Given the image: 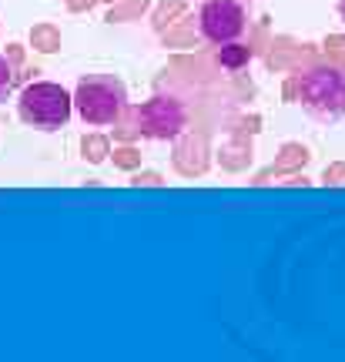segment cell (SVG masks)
<instances>
[{
    "label": "cell",
    "mask_w": 345,
    "mask_h": 362,
    "mask_svg": "<svg viewBox=\"0 0 345 362\" xmlns=\"http://www.w3.org/2000/svg\"><path fill=\"white\" fill-rule=\"evenodd\" d=\"M71 107L74 98L67 94L61 84L54 81H30L21 90V101H17V115L24 124L40 131H57L71 121Z\"/></svg>",
    "instance_id": "6da1fadb"
},
{
    "label": "cell",
    "mask_w": 345,
    "mask_h": 362,
    "mask_svg": "<svg viewBox=\"0 0 345 362\" xmlns=\"http://www.w3.org/2000/svg\"><path fill=\"white\" fill-rule=\"evenodd\" d=\"M308 148L305 144H298V141H288V144H281V151L279 158H275V165H271L269 171H262L252 185H269L271 178H285V175H292V171H302L308 165Z\"/></svg>",
    "instance_id": "52a82bcc"
},
{
    "label": "cell",
    "mask_w": 345,
    "mask_h": 362,
    "mask_svg": "<svg viewBox=\"0 0 345 362\" xmlns=\"http://www.w3.org/2000/svg\"><path fill=\"white\" fill-rule=\"evenodd\" d=\"M74 107L88 124H115L124 107V84L111 74H90L77 84Z\"/></svg>",
    "instance_id": "7a4b0ae2"
},
{
    "label": "cell",
    "mask_w": 345,
    "mask_h": 362,
    "mask_svg": "<svg viewBox=\"0 0 345 362\" xmlns=\"http://www.w3.org/2000/svg\"><path fill=\"white\" fill-rule=\"evenodd\" d=\"M134 121L141 134H148L154 141H168L181 134V128L188 124V115H185V104L175 98H151L134 107Z\"/></svg>",
    "instance_id": "277c9868"
},
{
    "label": "cell",
    "mask_w": 345,
    "mask_h": 362,
    "mask_svg": "<svg viewBox=\"0 0 345 362\" xmlns=\"http://www.w3.org/2000/svg\"><path fill=\"white\" fill-rule=\"evenodd\" d=\"M322 185H345V161H332L322 171Z\"/></svg>",
    "instance_id": "2e32d148"
},
{
    "label": "cell",
    "mask_w": 345,
    "mask_h": 362,
    "mask_svg": "<svg viewBox=\"0 0 345 362\" xmlns=\"http://www.w3.org/2000/svg\"><path fill=\"white\" fill-rule=\"evenodd\" d=\"M175 171L185 175V178H194V175H205L208 171V144L201 134H185L178 144H175Z\"/></svg>",
    "instance_id": "8992f818"
},
{
    "label": "cell",
    "mask_w": 345,
    "mask_h": 362,
    "mask_svg": "<svg viewBox=\"0 0 345 362\" xmlns=\"http://www.w3.org/2000/svg\"><path fill=\"white\" fill-rule=\"evenodd\" d=\"M218 161H221L225 171H245L252 165V144L245 141L242 134H235V141L225 144V148L218 151Z\"/></svg>",
    "instance_id": "ba28073f"
},
{
    "label": "cell",
    "mask_w": 345,
    "mask_h": 362,
    "mask_svg": "<svg viewBox=\"0 0 345 362\" xmlns=\"http://www.w3.org/2000/svg\"><path fill=\"white\" fill-rule=\"evenodd\" d=\"M192 30H181V34H171V30H168L165 34V44H192Z\"/></svg>",
    "instance_id": "ffe728a7"
},
{
    "label": "cell",
    "mask_w": 345,
    "mask_h": 362,
    "mask_svg": "<svg viewBox=\"0 0 345 362\" xmlns=\"http://www.w3.org/2000/svg\"><path fill=\"white\" fill-rule=\"evenodd\" d=\"M151 7V0H117V4H111V11H107V24H124V21H134V17H141V13Z\"/></svg>",
    "instance_id": "30bf717a"
},
{
    "label": "cell",
    "mask_w": 345,
    "mask_h": 362,
    "mask_svg": "<svg viewBox=\"0 0 345 362\" xmlns=\"http://www.w3.org/2000/svg\"><path fill=\"white\" fill-rule=\"evenodd\" d=\"M64 4H67V11L71 13H84V11H90L98 0H64Z\"/></svg>",
    "instance_id": "d6986e66"
},
{
    "label": "cell",
    "mask_w": 345,
    "mask_h": 362,
    "mask_svg": "<svg viewBox=\"0 0 345 362\" xmlns=\"http://www.w3.org/2000/svg\"><path fill=\"white\" fill-rule=\"evenodd\" d=\"M339 17H342V21H345V0H342V4H339Z\"/></svg>",
    "instance_id": "603a6c76"
},
{
    "label": "cell",
    "mask_w": 345,
    "mask_h": 362,
    "mask_svg": "<svg viewBox=\"0 0 345 362\" xmlns=\"http://www.w3.org/2000/svg\"><path fill=\"white\" fill-rule=\"evenodd\" d=\"M11 88H13V67L7 57H0V101L11 94Z\"/></svg>",
    "instance_id": "9a60e30c"
},
{
    "label": "cell",
    "mask_w": 345,
    "mask_h": 362,
    "mask_svg": "<svg viewBox=\"0 0 345 362\" xmlns=\"http://www.w3.org/2000/svg\"><path fill=\"white\" fill-rule=\"evenodd\" d=\"M30 47L40 54L61 51V30L54 24H34L30 27Z\"/></svg>",
    "instance_id": "9c48e42d"
},
{
    "label": "cell",
    "mask_w": 345,
    "mask_h": 362,
    "mask_svg": "<svg viewBox=\"0 0 345 362\" xmlns=\"http://www.w3.org/2000/svg\"><path fill=\"white\" fill-rule=\"evenodd\" d=\"M325 51L335 54V57H345V37L342 34H329V37H325Z\"/></svg>",
    "instance_id": "ac0fdd59"
},
{
    "label": "cell",
    "mask_w": 345,
    "mask_h": 362,
    "mask_svg": "<svg viewBox=\"0 0 345 362\" xmlns=\"http://www.w3.org/2000/svg\"><path fill=\"white\" fill-rule=\"evenodd\" d=\"M115 168H121V171H134V168H141V151L134 148V144H121V148H115Z\"/></svg>",
    "instance_id": "5bb4252c"
},
{
    "label": "cell",
    "mask_w": 345,
    "mask_h": 362,
    "mask_svg": "<svg viewBox=\"0 0 345 362\" xmlns=\"http://www.w3.org/2000/svg\"><path fill=\"white\" fill-rule=\"evenodd\" d=\"M131 185H148V188H151V185H165V178H161V175H158V171H138V175H134V178H131Z\"/></svg>",
    "instance_id": "e0dca14e"
},
{
    "label": "cell",
    "mask_w": 345,
    "mask_h": 362,
    "mask_svg": "<svg viewBox=\"0 0 345 362\" xmlns=\"http://www.w3.org/2000/svg\"><path fill=\"white\" fill-rule=\"evenodd\" d=\"M248 57H252V47H242V44H221V54H218L221 67H228V71L245 67L248 64Z\"/></svg>",
    "instance_id": "4fadbf2b"
},
{
    "label": "cell",
    "mask_w": 345,
    "mask_h": 362,
    "mask_svg": "<svg viewBox=\"0 0 345 362\" xmlns=\"http://www.w3.org/2000/svg\"><path fill=\"white\" fill-rule=\"evenodd\" d=\"M181 13H185V0H161V4H158V11H154V17H151L154 30H168Z\"/></svg>",
    "instance_id": "7c38bea8"
},
{
    "label": "cell",
    "mask_w": 345,
    "mask_h": 362,
    "mask_svg": "<svg viewBox=\"0 0 345 362\" xmlns=\"http://www.w3.org/2000/svg\"><path fill=\"white\" fill-rule=\"evenodd\" d=\"M7 61H11V67H21V61H24V47H21V44H11V47H7Z\"/></svg>",
    "instance_id": "44dd1931"
},
{
    "label": "cell",
    "mask_w": 345,
    "mask_h": 362,
    "mask_svg": "<svg viewBox=\"0 0 345 362\" xmlns=\"http://www.w3.org/2000/svg\"><path fill=\"white\" fill-rule=\"evenodd\" d=\"M295 94H298V74L285 81V90H281V98H285V101H295Z\"/></svg>",
    "instance_id": "7402d4cb"
},
{
    "label": "cell",
    "mask_w": 345,
    "mask_h": 362,
    "mask_svg": "<svg viewBox=\"0 0 345 362\" xmlns=\"http://www.w3.org/2000/svg\"><path fill=\"white\" fill-rule=\"evenodd\" d=\"M104 4H117V0H104Z\"/></svg>",
    "instance_id": "cb8c5ba5"
},
{
    "label": "cell",
    "mask_w": 345,
    "mask_h": 362,
    "mask_svg": "<svg viewBox=\"0 0 345 362\" xmlns=\"http://www.w3.org/2000/svg\"><path fill=\"white\" fill-rule=\"evenodd\" d=\"M245 7L238 0H208L201 13H198V24L211 44H231L235 37H242L245 30Z\"/></svg>",
    "instance_id": "5b68a950"
},
{
    "label": "cell",
    "mask_w": 345,
    "mask_h": 362,
    "mask_svg": "<svg viewBox=\"0 0 345 362\" xmlns=\"http://www.w3.org/2000/svg\"><path fill=\"white\" fill-rule=\"evenodd\" d=\"M298 98L319 117L345 115V71L339 67H312L298 74Z\"/></svg>",
    "instance_id": "3957f363"
},
{
    "label": "cell",
    "mask_w": 345,
    "mask_h": 362,
    "mask_svg": "<svg viewBox=\"0 0 345 362\" xmlns=\"http://www.w3.org/2000/svg\"><path fill=\"white\" fill-rule=\"evenodd\" d=\"M81 155H84V161H90V165H101V161H107V155H111V141H107L104 134H84V138H81Z\"/></svg>",
    "instance_id": "8fae6325"
}]
</instances>
